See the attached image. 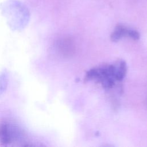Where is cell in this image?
Listing matches in <instances>:
<instances>
[{"mask_svg": "<svg viewBox=\"0 0 147 147\" xmlns=\"http://www.w3.org/2000/svg\"><path fill=\"white\" fill-rule=\"evenodd\" d=\"M0 9L3 14L11 21L24 23L29 16L27 6L18 0H6L0 4Z\"/></svg>", "mask_w": 147, "mask_h": 147, "instance_id": "obj_1", "label": "cell"}, {"mask_svg": "<svg viewBox=\"0 0 147 147\" xmlns=\"http://www.w3.org/2000/svg\"><path fill=\"white\" fill-rule=\"evenodd\" d=\"M57 48L60 54L67 57L72 56L75 51L74 41L70 37H65L58 40Z\"/></svg>", "mask_w": 147, "mask_h": 147, "instance_id": "obj_2", "label": "cell"}, {"mask_svg": "<svg viewBox=\"0 0 147 147\" xmlns=\"http://www.w3.org/2000/svg\"><path fill=\"white\" fill-rule=\"evenodd\" d=\"M11 134L6 123L0 125V142L3 145H7L11 141Z\"/></svg>", "mask_w": 147, "mask_h": 147, "instance_id": "obj_3", "label": "cell"}, {"mask_svg": "<svg viewBox=\"0 0 147 147\" xmlns=\"http://www.w3.org/2000/svg\"><path fill=\"white\" fill-rule=\"evenodd\" d=\"M128 29L122 25H118L115 28L113 32L111 34L110 38L112 41H118L121 37L127 36Z\"/></svg>", "mask_w": 147, "mask_h": 147, "instance_id": "obj_4", "label": "cell"}, {"mask_svg": "<svg viewBox=\"0 0 147 147\" xmlns=\"http://www.w3.org/2000/svg\"><path fill=\"white\" fill-rule=\"evenodd\" d=\"M127 36L129 37L130 38H132L133 40H138L140 38L139 33L136 30L132 29H128L127 32Z\"/></svg>", "mask_w": 147, "mask_h": 147, "instance_id": "obj_5", "label": "cell"}]
</instances>
